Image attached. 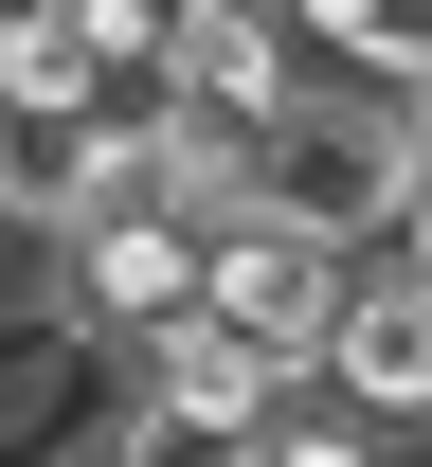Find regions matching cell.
Here are the masks:
<instances>
[{"label": "cell", "mask_w": 432, "mask_h": 467, "mask_svg": "<svg viewBox=\"0 0 432 467\" xmlns=\"http://www.w3.org/2000/svg\"><path fill=\"white\" fill-rule=\"evenodd\" d=\"M144 396L235 413V431H289V413H324V359H307V342H270V324H235V306H181V324L144 342Z\"/></svg>", "instance_id": "cell-3"}, {"label": "cell", "mask_w": 432, "mask_h": 467, "mask_svg": "<svg viewBox=\"0 0 432 467\" xmlns=\"http://www.w3.org/2000/svg\"><path fill=\"white\" fill-rule=\"evenodd\" d=\"M342 288H361V252H324V234H289V216H235V234H216V288H198V306H235V324H270V342H307V359H324Z\"/></svg>", "instance_id": "cell-4"}, {"label": "cell", "mask_w": 432, "mask_h": 467, "mask_svg": "<svg viewBox=\"0 0 432 467\" xmlns=\"http://www.w3.org/2000/svg\"><path fill=\"white\" fill-rule=\"evenodd\" d=\"M396 109H415V162H432V72H415V90H396Z\"/></svg>", "instance_id": "cell-8"}, {"label": "cell", "mask_w": 432, "mask_h": 467, "mask_svg": "<svg viewBox=\"0 0 432 467\" xmlns=\"http://www.w3.org/2000/svg\"><path fill=\"white\" fill-rule=\"evenodd\" d=\"M270 467H396V431H361V413L324 396V413H289V431H270Z\"/></svg>", "instance_id": "cell-6"}, {"label": "cell", "mask_w": 432, "mask_h": 467, "mask_svg": "<svg viewBox=\"0 0 432 467\" xmlns=\"http://www.w3.org/2000/svg\"><path fill=\"white\" fill-rule=\"evenodd\" d=\"M109 467H270V431H235V413H181V396H144L109 431Z\"/></svg>", "instance_id": "cell-5"}, {"label": "cell", "mask_w": 432, "mask_h": 467, "mask_svg": "<svg viewBox=\"0 0 432 467\" xmlns=\"http://www.w3.org/2000/svg\"><path fill=\"white\" fill-rule=\"evenodd\" d=\"M415 109L396 90H361V72H307L289 109L252 126V216H289V234H324V252H396V216H415Z\"/></svg>", "instance_id": "cell-1"}, {"label": "cell", "mask_w": 432, "mask_h": 467, "mask_svg": "<svg viewBox=\"0 0 432 467\" xmlns=\"http://www.w3.org/2000/svg\"><path fill=\"white\" fill-rule=\"evenodd\" d=\"M55 288L90 306L109 342H163V324L216 288V234H198V216H126V198H90V216H72V252H55Z\"/></svg>", "instance_id": "cell-2"}, {"label": "cell", "mask_w": 432, "mask_h": 467, "mask_svg": "<svg viewBox=\"0 0 432 467\" xmlns=\"http://www.w3.org/2000/svg\"><path fill=\"white\" fill-rule=\"evenodd\" d=\"M396 270H415V288H432V180H415V216H396Z\"/></svg>", "instance_id": "cell-7"}]
</instances>
